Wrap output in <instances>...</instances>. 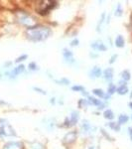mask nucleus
<instances>
[{"label":"nucleus","mask_w":132,"mask_h":149,"mask_svg":"<svg viewBox=\"0 0 132 149\" xmlns=\"http://www.w3.org/2000/svg\"><path fill=\"white\" fill-rule=\"evenodd\" d=\"M121 78L124 80V82L128 81V80L130 79V73H129L128 71L122 72V74H121Z\"/></svg>","instance_id":"nucleus-16"},{"label":"nucleus","mask_w":132,"mask_h":149,"mask_svg":"<svg viewBox=\"0 0 132 149\" xmlns=\"http://www.w3.org/2000/svg\"><path fill=\"white\" fill-rule=\"evenodd\" d=\"M88 103L94 104V105H96V106H99V108H102V106H103V104H102L100 99H97L95 97H88Z\"/></svg>","instance_id":"nucleus-5"},{"label":"nucleus","mask_w":132,"mask_h":149,"mask_svg":"<svg viewBox=\"0 0 132 149\" xmlns=\"http://www.w3.org/2000/svg\"><path fill=\"white\" fill-rule=\"evenodd\" d=\"M109 127H111L112 129L116 130V131H119V129H120L119 124H116L115 122H110V123H109Z\"/></svg>","instance_id":"nucleus-17"},{"label":"nucleus","mask_w":132,"mask_h":149,"mask_svg":"<svg viewBox=\"0 0 132 149\" xmlns=\"http://www.w3.org/2000/svg\"><path fill=\"white\" fill-rule=\"evenodd\" d=\"M115 15H117V16H120V15H121V9H120L119 5H118V10H117V13H115Z\"/></svg>","instance_id":"nucleus-25"},{"label":"nucleus","mask_w":132,"mask_h":149,"mask_svg":"<svg viewBox=\"0 0 132 149\" xmlns=\"http://www.w3.org/2000/svg\"><path fill=\"white\" fill-rule=\"evenodd\" d=\"M34 90H35V91H39L40 92H41V93H42V95H46V91H42L41 89H38V88H34Z\"/></svg>","instance_id":"nucleus-22"},{"label":"nucleus","mask_w":132,"mask_h":149,"mask_svg":"<svg viewBox=\"0 0 132 149\" xmlns=\"http://www.w3.org/2000/svg\"><path fill=\"white\" fill-rule=\"evenodd\" d=\"M113 77V71L112 69H106L104 71V78L106 80H111Z\"/></svg>","instance_id":"nucleus-12"},{"label":"nucleus","mask_w":132,"mask_h":149,"mask_svg":"<svg viewBox=\"0 0 132 149\" xmlns=\"http://www.w3.org/2000/svg\"><path fill=\"white\" fill-rule=\"evenodd\" d=\"M128 116L127 115H125V114H121V115H119V118H118V122H119V124H123V123H126L127 121H128Z\"/></svg>","instance_id":"nucleus-14"},{"label":"nucleus","mask_w":132,"mask_h":149,"mask_svg":"<svg viewBox=\"0 0 132 149\" xmlns=\"http://www.w3.org/2000/svg\"><path fill=\"white\" fill-rule=\"evenodd\" d=\"M79 44V40H74L72 43H71V45L72 46H75V45H77Z\"/></svg>","instance_id":"nucleus-23"},{"label":"nucleus","mask_w":132,"mask_h":149,"mask_svg":"<svg viewBox=\"0 0 132 149\" xmlns=\"http://www.w3.org/2000/svg\"><path fill=\"white\" fill-rule=\"evenodd\" d=\"M92 92H94L95 96H98L99 97H102V98H108V97H109V96H106V95L103 92V91H102V90H99V89H94V91H92Z\"/></svg>","instance_id":"nucleus-8"},{"label":"nucleus","mask_w":132,"mask_h":149,"mask_svg":"<svg viewBox=\"0 0 132 149\" xmlns=\"http://www.w3.org/2000/svg\"><path fill=\"white\" fill-rule=\"evenodd\" d=\"M25 59H27V55H23V56H21V57L17 58V60H16L15 62H16V63H19V62H21V61H24Z\"/></svg>","instance_id":"nucleus-20"},{"label":"nucleus","mask_w":132,"mask_h":149,"mask_svg":"<svg viewBox=\"0 0 132 149\" xmlns=\"http://www.w3.org/2000/svg\"><path fill=\"white\" fill-rule=\"evenodd\" d=\"M103 115H104V117H105L106 119H113V118H114V114H113L112 110L110 109L105 110L104 113H103Z\"/></svg>","instance_id":"nucleus-13"},{"label":"nucleus","mask_w":132,"mask_h":149,"mask_svg":"<svg viewBox=\"0 0 132 149\" xmlns=\"http://www.w3.org/2000/svg\"><path fill=\"white\" fill-rule=\"evenodd\" d=\"M115 45H116V47H118V48L124 47V39H123V37H122L121 35L117 36V38L115 39Z\"/></svg>","instance_id":"nucleus-9"},{"label":"nucleus","mask_w":132,"mask_h":149,"mask_svg":"<svg viewBox=\"0 0 132 149\" xmlns=\"http://www.w3.org/2000/svg\"><path fill=\"white\" fill-rule=\"evenodd\" d=\"M29 69H30V70H38V67L35 65V63H31V64L29 65Z\"/></svg>","instance_id":"nucleus-21"},{"label":"nucleus","mask_w":132,"mask_h":149,"mask_svg":"<svg viewBox=\"0 0 132 149\" xmlns=\"http://www.w3.org/2000/svg\"><path fill=\"white\" fill-rule=\"evenodd\" d=\"M129 106L131 107V109H132V103H130V104H129Z\"/></svg>","instance_id":"nucleus-27"},{"label":"nucleus","mask_w":132,"mask_h":149,"mask_svg":"<svg viewBox=\"0 0 132 149\" xmlns=\"http://www.w3.org/2000/svg\"><path fill=\"white\" fill-rule=\"evenodd\" d=\"M4 149H20V145L18 143L10 142L4 146Z\"/></svg>","instance_id":"nucleus-11"},{"label":"nucleus","mask_w":132,"mask_h":149,"mask_svg":"<svg viewBox=\"0 0 132 149\" xmlns=\"http://www.w3.org/2000/svg\"><path fill=\"white\" fill-rule=\"evenodd\" d=\"M90 77H92V78H98L99 76L101 75V70L100 68H98V67H94V69L90 71Z\"/></svg>","instance_id":"nucleus-6"},{"label":"nucleus","mask_w":132,"mask_h":149,"mask_svg":"<svg viewBox=\"0 0 132 149\" xmlns=\"http://www.w3.org/2000/svg\"><path fill=\"white\" fill-rule=\"evenodd\" d=\"M115 91H116V87L113 84H109L108 89H107V93H108V95H112Z\"/></svg>","instance_id":"nucleus-15"},{"label":"nucleus","mask_w":132,"mask_h":149,"mask_svg":"<svg viewBox=\"0 0 132 149\" xmlns=\"http://www.w3.org/2000/svg\"><path fill=\"white\" fill-rule=\"evenodd\" d=\"M24 70H25V67H24V65H19L18 67L14 68L12 71L10 72V73H8L7 75L9 76V78H10V79L15 78V77H17L18 75H20L21 73H23Z\"/></svg>","instance_id":"nucleus-3"},{"label":"nucleus","mask_w":132,"mask_h":149,"mask_svg":"<svg viewBox=\"0 0 132 149\" xmlns=\"http://www.w3.org/2000/svg\"><path fill=\"white\" fill-rule=\"evenodd\" d=\"M129 134H130V136H131V138H132V127H129Z\"/></svg>","instance_id":"nucleus-26"},{"label":"nucleus","mask_w":132,"mask_h":149,"mask_svg":"<svg viewBox=\"0 0 132 149\" xmlns=\"http://www.w3.org/2000/svg\"><path fill=\"white\" fill-rule=\"evenodd\" d=\"M28 34H29V38L35 41H40V40H44L48 37V35L50 34V30H48L47 28H29L28 29Z\"/></svg>","instance_id":"nucleus-1"},{"label":"nucleus","mask_w":132,"mask_h":149,"mask_svg":"<svg viewBox=\"0 0 132 149\" xmlns=\"http://www.w3.org/2000/svg\"><path fill=\"white\" fill-rule=\"evenodd\" d=\"M72 90L75 91H82V92L84 91V89H83L82 87H81V85H75V87L72 88Z\"/></svg>","instance_id":"nucleus-18"},{"label":"nucleus","mask_w":132,"mask_h":149,"mask_svg":"<svg viewBox=\"0 0 132 149\" xmlns=\"http://www.w3.org/2000/svg\"><path fill=\"white\" fill-rule=\"evenodd\" d=\"M117 58V55H113L112 56V58H111V60H110V64H112L113 62L115 61V59Z\"/></svg>","instance_id":"nucleus-24"},{"label":"nucleus","mask_w":132,"mask_h":149,"mask_svg":"<svg viewBox=\"0 0 132 149\" xmlns=\"http://www.w3.org/2000/svg\"><path fill=\"white\" fill-rule=\"evenodd\" d=\"M130 97H132V92H131V96H130Z\"/></svg>","instance_id":"nucleus-28"},{"label":"nucleus","mask_w":132,"mask_h":149,"mask_svg":"<svg viewBox=\"0 0 132 149\" xmlns=\"http://www.w3.org/2000/svg\"><path fill=\"white\" fill-rule=\"evenodd\" d=\"M116 91H117L119 95H125V93L128 92V88H127L126 84H122V85H120L119 88L116 90Z\"/></svg>","instance_id":"nucleus-10"},{"label":"nucleus","mask_w":132,"mask_h":149,"mask_svg":"<svg viewBox=\"0 0 132 149\" xmlns=\"http://www.w3.org/2000/svg\"><path fill=\"white\" fill-rule=\"evenodd\" d=\"M0 135L2 136L15 135L14 129L11 127V125L7 122L6 120H4V119L0 120Z\"/></svg>","instance_id":"nucleus-2"},{"label":"nucleus","mask_w":132,"mask_h":149,"mask_svg":"<svg viewBox=\"0 0 132 149\" xmlns=\"http://www.w3.org/2000/svg\"><path fill=\"white\" fill-rule=\"evenodd\" d=\"M64 57L67 61L69 62H74V57H73V54L69 52L68 49H64Z\"/></svg>","instance_id":"nucleus-7"},{"label":"nucleus","mask_w":132,"mask_h":149,"mask_svg":"<svg viewBox=\"0 0 132 149\" xmlns=\"http://www.w3.org/2000/svg\"><path fill=\"white\" fill-rule=\"evenodd\" d=\"M77 119H79V115H77V113L73 112V115H72V122H73V124H75V123L77 121Z\"/></svg>","instance_id":"nucleus-19"},{"label":"nucleus","mask_w":132,"mask_h":149,"mask_svg":"<svg viewBox=\"0 0 132 149\" xmlns=\"http://www.w3.org/2000/svg\"><path fill=\"white\" fill-rule=\"evenodd\" d=\"M91 47H92L94 49H95V50H98V51H105V50H106L105 46L103 45V43H102L101 41L94 42V44H91Z\"/></svg>","instance_id":"nucleus-4"}]
</instances>
